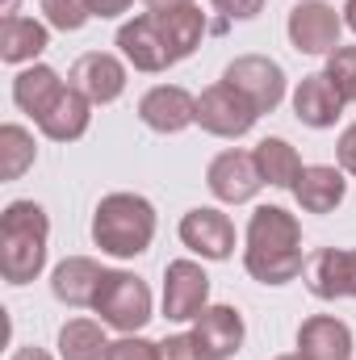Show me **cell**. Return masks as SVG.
I'll list each match as a JSON object with an SVG mask.
<instances>
[{"label":"cell","instance_id":"1","mask_svg":"<svg viewBox=\"0 0 356 360\" xmlns=\"http://www.w3.org/2000/svg\"><path fill=\"white\" fill-rule=\"evenodd\" d=\"M243 269L260 285H289L293 276L306 272L302 256V226L289 210L260 205L248 222V248H243Z\"/></svg>","mask_w":356,"mask_h":360},{"label":"cell","instance_id":"2","mask_svg":"<svg viewBox=\"0 0 356 360\" xmlns=\"http://www.w3.org/2000/svg\"><path fill=\"white\" fill-rule=\"evenodd\" d=\"M51 218L38 201H8L0 214V272L8 285H30L46 264Z\"/></svg>","mask_w":356,"mask_h":360},{"label":"cell","instance_id":"3","mask_svg":"<svg viewBox=\"0 0 356 360\" xmlns=\"http://www.w3.org/2000/svg\"><path fill=\"white\" fill-rule=\"evenodd\" d=\"M92 239L113 260H134L155 239V205L139 193H109L92 214Z\"/></svg>","mask_w":356,"mask_h":360},{"label":"cell","instance_id":"4","mask_svg":"<svg viewBox=\"0 0 356 360\" xmlns=\"http://www.w3.org/2000/svg\"><path fill=\"white\" fill-rule=\"evenodd\" d=\"M92 310L101 314L105 327H113L122 335H139L151 323V289L134 272L105 269V281H101V289L92 297Z\"/></svg>","mask_w":356,"mask_h":360},{"label":"cell","instance_id":"5","mask_svg":"<svg viewBox=\"0 0 356 360\" xmlns=\"http://www.w3.org/2000/svg\"><path fill=\"white\" fill-rule=\"evenodd\" d=\"M256 109L243 92H235L227 80L210 84V89L197 96V126L205 134H218V139H243L252 126H256Z\"/></svg>","mask_w":356,"mask_h":360},{"label":"cell","instance_id":"6","mask_svg":"<svg viewBox=\"0 0 356 360\" xmlns=\"http://www.w3.org/2000/svg\"><path fill=\"white\" fill-rule=\"evenodd\" d=\"M222 80L235 92H243L256 113H272L285 101V72L268 55H239V59H231Z\"/></svg>","mask_w":356,"mask_h":360},{"label":"cell","instance_id":"7","mask_svg":"<svg viewBox=\"0 0 356 360\" xmlns=\"http://www.w3.org/2000/svg\"><path fill=\"white\" fill-rule=\"evenodd\" d=\"M289 42L298 55H331L340 46V34H344V17L323 4V0H302L289 8V25H285Z\"/></svg>","mask_w":356,"mask_h":360},{"label":"cell","instance_id":"8","mask_svg":"<svg viewBox=\"0 0 356 360\" xmlns=\"http://www.w3.org/2000/svg\"><path fill=\"white\" fill-rule=\"evenodd\" d=\"M180 243L201 260H231L235 256V222L214 205H197L180 218Z\"/></svg>","mask_w":356,"mask_h":360},{"label":"cell","instance_id":"9","mask_svg":"<svg viewBox=\"0 0 356 360\" xmlns=\"http://www.w3.org/2000/svg\"><path fill=\"white\" fill-rule=\"evenodd\" d=\"M205 184H210V193H214L218 201L243 205V201H252V197L265 188V176H260V164H256L252 151H222V155L210 160Z\"/></svg>","mask_w":356,"mask_h":360},{"label":"cell","instance_id":"10","mask_svg":"<svg viewBox=\"0 0 356 360\" xmlns=\"http://www.w3.org/2000/svg\"><path fill=\"white\" fill-rule=\"evenodd\" d=\"M210 306V276L197 260H172L164 269V314L172 323H189Z\"/></svg>","mask_w":356,"mask_h":360},{"label":"cell","instance_id":"11","mask_svg":"<svg viewBox=\"0 0 356 360\" xmlns=\"http://www.w3.org/2000/svg\"><path fill=\"white\" fill-rule=\"evenodd\" d=\"M117 51H122V59L134 63L139 72H168V68L177 63L172 51H168V38H164L160 21H155V13H143V17L126 21V25L117 30Z\"/></svg>","mask_w":356,"mask_h":360},{"label":"cell","instance_id":"12","mask_svg":"<svg viewBox=\"0 0 356 360\" xmlns=\"http://www.w3.org/2000/svg\"><path fill=\"white\" fill-rule=\"evenodd\" d=\"M306 285L323 302L356 297V248H323L306 260Z\"/></svg>","mask_w":356,"mask_h":360},{"label":"cell","instance_id":"13","mask_svg":"<svg viewBox=\"0 0 356 360\" xmlns=\"http://www.w3.org/2000/svg\"><path fill=\"white\" fill-rule=\"evenodd\" d=\"M139 117L155 134H180L184 126L197 122V96L189 89H180V84H155V89L143 92Z\"/></svg>","mask_w":356,"mask_h":360},{"label":"cell","instance_id":"14","mask_svg":"<svg viewBox=\"0 0 356 360\" xmlns=\"http://www.w3.org/2000/svg\"><path fill=\"white\" fill-rule=\"evenodd\" d=\"M197 348L205 352V360H231L243 348V314L235 306H205L197 319H193V331Z\"/></svg>","mask_w":356,"mask_h":360},{"label":"cell","instance_id":"15","mask_svg":"<svg viewBox=\"0 0 356 360\" xmlns=\"http://www.w3.org/2000/svg\"><path fill=\"white\" fill-rule=\"evenodd\" d=\"M72 89H80L92 105H109L126 92V68L117 55H105V51H89L72 63V76H68Z\"/></svg>","mask_w":356,"mask_h":360},{"label":"cell","instance_id":"16","mask_svg":"<svg viewBox=\"0 0 356 360\" xmlns=\"http://www.w3.org/2000/svg\"><path fill=\"white\" fill-rule=\"evenodd\" d=\"M298 356L302 360H352V331L336 314H314L298 327Z\"/></svg>","mask_w":356,"mask_h":360},{"label":"cell","instance_id":"17","mask_svg":"<svg viewBox=\"0 0 356 360\" xmlns=\"http://www.w3.org/2000/svg\"><path fill=\"white\" fill-rule=\"evenodd\" d=\"M348 172L344 168H336V164H310V168H302V176L293 184V197H298V205L306 210V214H331L340 201H344V193H348Z\"/></svg>","mask_w":356,"mask_h":360},{"label":"cell","instance_id":"18","mask_svg":"<svg viewBox=\"0 0 356 360\" xmlns=\"http://www.w3.org/2000/svg\"><path fill=\"white\" fill-rule=\"evenodd\" d=\"M89 122H92V101L80 89L68 84V89L55 96V105L38 117V130L46 139H55V143H76V139H84Z\"/></svg>","mask_w":356,"mask_h":360},{"label":"cell","instance_id":"19","mask_svg":"<svg viewBox=\"0 0 356 360\" xmlns=\"http://www.w3.org/2000/svg\"><path fill=\"white\" fill-rule=\"evenodd\" d=\"M340 109H344V101H340V92L331 89V80H327L323 72L302 76V84L293 89V113H298V122L310 126V130L336 126V122H340Z\"/></svg>","mask_w":356,"mask_h":360},{"label":"cell","instance_id":"20","mask_svg":"<svg viewBox=\"0 0 356 360\" xmlns=\"http://www.w3.org/2000/svg\"><path fill=\"white\" fill-rule=\"evenodd\" d=\"M101 281H105V269L96 260H89V256H68L55 269V276H51V293L63 306H92Z\"/></svg>","mask_w":356,"mask_h":360},{"label":"cell","instance_id":"21","mask_svg":"<svg viewBox=\"0 0 356 360\" xmlns=\"http://www.w3.org/2000/svg\"><path fill=\"white\" fill-rule=\"evenodd\" d=\"M46 25L34 21V17H21V13H8L0 21V59L4 63H34L42 51H46Z\"/></svg>","mask_w":356,"mask_h":360},{"label":"cell","instance_id":"22","mask_svg":"<svg viewBox=\"0 0 356 360\" xmlns=\"http://www.w3.org/2000/svg\"><path fill=\"white\" fill-rule=\"evenodd\" d=\"M68 89L63 80H59V72L55 68H46V63H34V68H25V72H17V80H13V101H17V109L21 113H30L34 122L55 105V96Z\"/></svg>","mask_w":356,"mask_h":360},{"label":"cell","instance_id":"23","mask_svg":"<svg viewBox=\"0 0 356 360\" xmlns=\"http://www.w3.org/2000/svg\"><path fill=\"white\" fill-rule=\"evenodd\" d=\"M155 21H160V30H164V38H168V51H172V59H189L197 46H201V38H205V13L201 8H168V13H155Z\"/></svg>","mask_w":356,"mask_h":360},{"label":"cell","instance_id":"24","mask_svg":"<svg viewBox=\"0 0 356 360\" xmlns=\"http://www.w3.org/2000/svg\"><path fill=\"white\" fill-rule=\"evenodd\" d=\"M256 164H260V176H265V184H272V188H293L298 184V176H302V155L285 143V139H265V143H256Z\"/></svg>","mask_w":356,"mask_h":360},{"label":"cell","instance_id":"25","mask_svg":"<svg viewBox=\"0 0 356 360\" xmlns=\"http://www.w3.org/2000/svg\"><path fill=\"white\" fill-rule=\"evenodd\" d=\"M105 323H92V319H72L59 327V360H105L109 352V340L101 331Z\"/></svg>","mask_w":356,"mask_h":360},{"label":"cell","instance_id":"26","mask_svg":"<svg viewBox=\"0 0 356 360\" xmlns=\"http://www.w3.org/2000/svg\"><path fill=\"white\" fill-rule=\"evenodd\" d=\"M38 160V147H34V134L17 122L0 126V176L4 180H17L25 168H34Z\"/></svg>","mask_w":356,"mask_h":360},{"label":"cell","instance_id":"27","mask_svg":"<svg viewBox=\"0 0 356 360\" xmlns=\"http://www.w3.org/2000/svg\"><path fill=\"white\" fill-rule=\"evenodd\" d=\"M323 76L331 80V89L340 92L344 105H356V46H336V51L327 55Z\"/></svg>","mask_w":356,"mask_h":360},{"label":"cell","instance_id":"28","mask_svg":"<svg viewBox=\"0 0 356 360\" xmlns=\"http://www.w3.org/2000/svg\"><path fill=\"white\" fill-rule=\"evenodd\" d=\"M42 17H46V25H55V30L76 34V30L89 25L92 8H89V0H42Z\"/></svg>","mask_w":356,"mask_h":360},{"label":"cell","instance_id":"29","mask_svg":"<svg viewBox=\"0 0 356 360\" xmlns=\"http://www.w3.org/2000/svg\"><path fill=\"white\" fill-rule=\"evenodd\" d=\"M105 360H164V356H160V344H151L143 335H122L117 344H109Z\"/></svg>","mask_w":356,"mask_h":360},{"label":"cell","instance_id":"30","mask_svg":"<svg viewBox=\"0 0 356 360\" xmlns=\"http://www.w3.org/2000/svg\"><path fill=\"white\" fill-rule=\"evenodd\" d=\"M160 356L164 360H205V352L197 348L193 335H168V340L160 344Z\"/></svg>","mask_w":356,"mask_h":360},{"label":"cell","instance_id":"31","mask_svg":"<svg viewBox=\"0 0 356 360\" xmlns=\"http://www.w3.org/2000/svg\"><path fill=\"white\" fill-rule=\"evenodd\" d=\"M222 17H231V21H252L260 8H265V0H210Z\"/></svg>","mask_w":356,"mask_h":360},{"label":"cell","instance_id":"32","mask_svg":"<svg viewBox=\"0 0 356 360\" xmlns=\"http://www.w3.org/2000/svg\"><path fill=\"white\" fill-rule=\"evenodd\" d=\"M336 160H340V168H344L348 176H356V122L340 134V143H336Z\"/></svg>","mask_w":356,"mask_h":360},{"label":"cell","instance_id":"33","mask_svg":"<svg viewBox=\"0 0 356 360\" xmlns=\"http://www.w3.org/2000/svg\"><path fill=\"white\" fill-rule=\"evenodd\" d=\"M130 4H134V0H89L92 17H101V21H109V17H122Z\"/></svg>","mask_w":356,"mask_h":360},{"label":"cell","instance_id":"34","mask_svg":"<svg viewBox=\"0 0 356 360\" xmlns=\"http://www.w3.org/2000/svg\"><path fill=\"white\" fill-rule=\"evenodd\" d=\"M143 4H147L151 13H168V8H189L193 0H143Z\"/></svg>","mask_w":356,"mask_h":360},{"label":"cell","instance_id":"35","mask_svg":"<svg viewBox=\"0 0 356 360\" xmlns=\"http://www.w3.org/2000/svg\"><path fill=\"white\" fill-rule=\"evenodd\" d=\"M13 360H55V356H51V352H42V348H17Z\"/></svg>","mask_w":356,"mask_h":360},{"label":"cell","instance_id":"36","mask_svg":"<svg viewBox=\"0 0 356 360\" xmlns=\"http://www.w3.org/2000/svg\"><path fill=\"white\" fill-rule=\"evenodd\" d=\"M344 25L356 34V0H348V4H344Z\"/></svg>","mask_w":356,"mask_h":360},{"label":"cell","instance_id":"37","mask_svg":"<svg viewBox=\"0 0 356 360\" xmlns=\"http://www.w3.org/2000/svg\"><path fill=\"white\" fill-rule=\"evenodd\" d=\"M276 360H302V356H298V352H293V356H276Z\"/></svg>","mask_w":356,"mask_h":360},{"label":"cell","instance_id":"38","mask_svg":"<svg viewBox=\"0 0 356 360\" xmlns=\"http://www.w3.org/2000/svg\"><path fill=\"white\" fill-rule=\"evenodd\" d=\"M8 4H17V0H8Z\"/></svg>","mask_w":356,"mask_h":360}]
</instances>
